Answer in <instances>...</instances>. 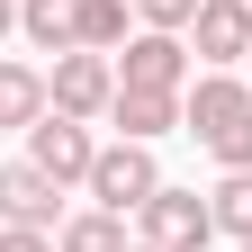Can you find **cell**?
I'll return each mask as SVG.
<instances>
[{"instance_id": "52a82bcc", "label": "cell", "mask_w": 252, "mask_h": 252, "mask_svg": "<svg viewBox=\"0 0 252 252\" xmlns=\"http://www.w3.org/2000/svg\"><path fill=\"white\" fill-rule=\"evenodd\" d=\"M189 36H198V63H207V72L243 63V54H252V0H198Z\"/></svg>"}, {"instance_id": "9c48e42d", "label": "cell", "mask_w": 252, "mask_h": 252, "mask_svg": "<svg viewBox=\"0 0 252 252\" xmlns=\"http://www.w3.org/2000/svg\"><path fill=\"white\" fill-rule=\"evenodd\" d=\"M108 117H117L126 144H153V135H171V126H180V90H126V81H117Z\"/></svg>"}, {"instance_id": "e0dca14e", "label": "cell", "mask_w": 252, "mask_h": 252, "mask_svg": "<svg viewBox=\"0 0 252 252\" xmlns=\"http://www.w3.org/2000/svg\"><path fill=\"white\" fill-rule=\"evenodd\" d=\"M0 252H54V234H36V225H0Z\"/></svg>"}, {"instance_id": "30bf717a", "label": "cell", "mask_w": 252, "mask_h": 252, "mask_svg": "<svg viewBox=\"0 0 252 252\" xmlns=\"http://www.w3.org/2000/svg\"><path fill=\"white\" fill-rule=\"evenodd\" d=\"M18 27H27L45 54H72V45H81V0H18Z\"/></svg>"}, {"instance_id": "ffe728a7", "label": "cell", "mask_w": 252, "mask_h": 252, "mask_svg": "<svg viewBox=\"0 0 252 252\" xmlns=\"http://www.w3.org/2000/svg\"><path fill=\"white\" fill-rule=\"evenodd\" d=\"M243 252H252V243H243Z\"/></svg>"}, {"instance_id": "5bb4252c", "label": "cell", "mask_w": 252, "mask_h": 252, "mask_svg": "<svg viewBox=\"0 0 252 252\" xmlns=\"http://www.w3.org/2000/svg\"><path fill=\"white\" fill-rule=\"evenodd\" d=\"M81 45L90 54H117L126 45V0H81Z\"/></svg>"}, {"instance_id": "8fae6325", "label": "cell", "mask_w": 252, "mask_h": 252, "mask_svg": "<svg viewBox=\"0 0 252 252\" xmlns=\"http://www.w3.org/2000/svg\"><path fill=\"white\" fill-rule=\"evenodd\" d=\"M45 108H54V99H45V72H27V63H0V126H18V135H27Z\"/></svg>"}, {"instance_id": "ba28073f", "label": "cell", "mask_w": 252, "mask_h": 252, "mask_svg": "<svg viewBox=\"0 0 252 252\" xmlns=\"http://www.w3.org/2000/svg\"><path fill=\"white\" fill-rule=\"evenodd\" d=\"M54 207H63V180H45L36 162H0V225H54Z\"/></svg>"}, {"instance_id": "7c38bea8", "label": "cell", "mask_w": 252, "mask_h": 252, "mask_svg": "<svg viewBox=\"0 0 252 252\" xmlns=\"http://www.w3.org/2000/svg\"><path fill=\"white\" fill-rule=\"evenodd\" d=\"M207 216H216V234H234V243H252V171H225L207 189Z\"/></svg>"}, {"instance_id": "8992f818", "label": "cell", "mask_w": 252, "mask_h": 252, "mask_svg": "<svg viewBox=\"0 0 252 252\" xmlns=\"http://www.w3.org/2000/svg\"><path fill=\"white\" fill-rule=\"evenodd\" d=\"M117 54H126L117 63L126 90H189V45L171 36V27H144V36H126Z\"/></svg>"}, {"instance_id": "7a4b0ae2", "label": "cell", "mask_w": 252, "mask_h": 252, "mask_svg": "<svg viewBox=\"0 0 252 252\" xmlns=\"http://www.w3.org/2000/svg\"><path fill=\"white\" fill-rule=\"evenodd\" d=\"M135 216H144V243H153V252H198V243L216 234L207 198H198V189H171V180L153 189V198H144Z\"/></svg>"}, {"instance_id": "ac0fdd59", "label": "cell", "mask_w": 252, "mask_h": 252, "mask_svg": "<svg viewBox=\"0 0 252 252\" xmlns=\"http://www.w3.org/2000/svg\"><path fill=\"white\" fill-rule=\"evenodd\" d=\"M9 27H18V0H0V36H9Z\"/></svg>"}, {"instance_id": "6da1fadb", "label": "cell", "mask_w": 252, "mask_h": 252, "mask_svg": "<svg viewBox=\"0 0 252 252\" xmlns=\"http://www.w3.org/2000/svg\"><path fill=\"white\" fill-rule=\"evenodd\" d=\"M45 99H54L63 117H108V99H117V63H108V54H90V45L54 54V72H45Z\"/></svg>"}, {"instance_id": "5b68a950", "label": "cell", "mask_w": 252, "mask_h": 252, "mask_svg": "<svg viewBox=\"0 0 252 252\" xmlns=\"http://www.w3.org/2000/svg\"><path fill=\"white\" fill-rule=\"evenodd\" d=\"M180 126L189 135H225V126H252V81H234V72H198L180 90Z\"/></svg>"}, {"instance_id": "277c9868", "label": "cell", "mask_w": 252, "mask_h": 252, "mask_svg": "<svg viewBox=\"0 0 252 252\" xmlns=\"http://www.w3.org/2000/svg\"><path fill=\"white\" fill-rule=\"evenodd\" d=\"M153 189H162V171H153V153H144V144H99V162H90V198H99L108 216L144 207Z\"/></svg>"}, {"instance_id": "3957f363", "label": "cell", "mask_w": 252, "mask_h": 252, "mask_svg": "<svg viewBox=\"0 0 252 252\" xmlns=\"http://www.w3.org/2000/svg\"><path fill=\"white\" fill-rule=\"evenodd\" d=\"M27 162H36L45 180H90V162H99V144H90V126H81V117L45 108L36 126H27Z\"/></svg>"}, {"instance_id": "2e32d148", "label": "cell", "mask_w": 252, "mask_h": 252, "mask_svg": "<svg viewBox=\"0 0 252 252\" xmlns=\"http://www.w3.org/2000/svg\"><path fill=\"white\" fill-rule=\"evenodd\" d=\"M207 153H216V162H225V171H252V126H225V135H216Z\"/></svg>"}, {"instance_id": "9a60e30c", "label": "cell", "mask_w": 252, "mask_h": 252, "mask_svg": "<svg viewBox=\"0 0 252 252\" xmlns=\"http://www.w3.org/2000/svg\"><path fill=\"white\" fill-rule=\"evenodd\" d=\"M135 18H144V27H171V36H180V27L198 18V0H135Z\"/></svg>"}, {"instance_id": "d6986e66", "label": "cell", "mask_w": 252, "mask_h": 252, "mask_svg": "<svg viewBox=\"0 0 252 252\" xmlns=\"http://www.w3.org/2000/svg\"><path fill=\"white\" fill-rule=\"evenodd\" d=\"M135 252H153V243H135Z\"/></svg>"}, {"instance_id": "4fadbf2b", "label": "cell", "mask_w": 252, "mask_h": 252, "mask_svg": "<svg viewBox=\"0 0 252 252\" xmlns=\"http://www.w3.org/2000/svg\"><path fill=\"white\" fill-rule=\"evenodd\" d=\"M54 252H126V216L90 207V216H72V225L54 234Z\"/></svg>"}]
</instances>
